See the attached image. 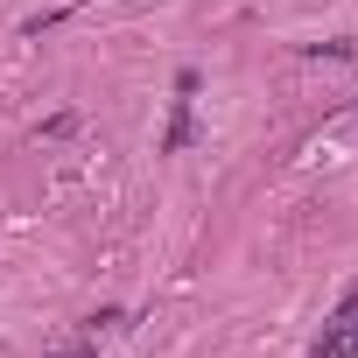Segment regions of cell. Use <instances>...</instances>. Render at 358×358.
Masks as SVG:
<instances>
[{
  "label": "cell",
  "instance_id": "obj_1",
  "mask_svg": "<svg viewBox=\"0 0 358 358\" xmlns=\"http://www.w3.org/2000/svg\"><path fill=\"white\" fill-rule=\"evenodd\" d=\"M113 330H120V309H106V316H92V323H85V330L71 337V351H64V358H99Z\"/></svg>",
  "mask_w": 358,
  "mask_h": 358
}]
</instances>
